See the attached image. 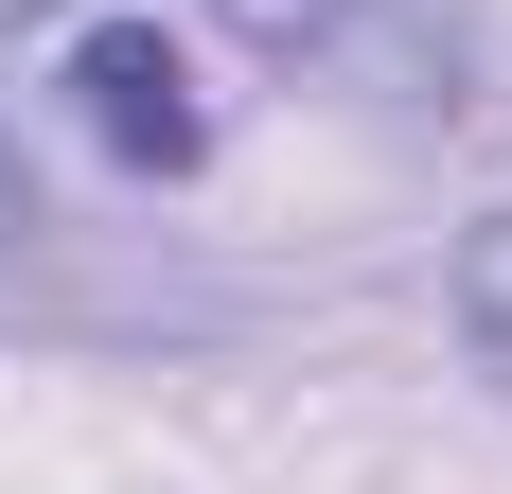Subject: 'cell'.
Listing matches in <instances>:
<instances>
[{
  "mask_svg": "<svg viewBox=\"0 0 512 494\" xmlns=\"http://www.w3.org/2000/svg\"><path fill=\"white\" fill-rule=\"evenodd\" d=\"M248 53H283V71H318V89L389 106V124H460V36L424 18V0H212Z\"/></svg>",
  "mask_w": 512,
  "mask_h": 494,
  "instance_id": "obj_1",
  "label": "cell"
},
{
  "mask_svg": "<svg viewBox=\"0 0 512 494\" xmlns=\"http://www.w3.org/2000/svg\"><path fill=\"white\" fill-rule=\"evenodd\" d=\"M71 124H89L124 177H195V159H212L195 53L159 36V18H106V36H71Z\"/></svg>",
  "mask_w": 512,
  "mask_h": 494,
  "instance_id": "obj_2",
  "label": "cell"
},
{
  "mask_svg": "<svg viewBox=\"0 0 512 494\" xmlns=\"http://www.w3.org/2000/svg\"><path fill=\"white\" fill-rule=\"evenodd\" d=\"M442 318H460V353H477V371L512 389V195L460 230V265H442Z\"/></svg>",
  "mask_w": 512,
  "mask_h": 494,
  "instance_id": "obj_3",
  "label": "cell"
},
{
  "mask_svg": "<svg viewBox=\"0 0 512 494\" xmlns=\"http://www.w3.org/2000/svg\"><path fill=\"white\" fill-rule=\"evenodd\" d=\"M36 247V177H18V124H0V265Z\"/></svg>",
  "mask_w": 512,
  "mask_h": 494,
  "instance_id": "obj_4",
  "label": "cell"
},
{
  "mask_svg": "<svg viewBox=\"0 0 512 494\" xmlns=\"http://www.w3.org/2000/svg\"><path fill=\"white\" fill-rule=\"evenodd\" d=\"M18 18H53V0H0V36H18Z\"/></svg>",
  "mask_w": 512,
  "mask_h": 494,
  "instance_id": "obj_5",
  "label": "cell"
}]
</instances>
